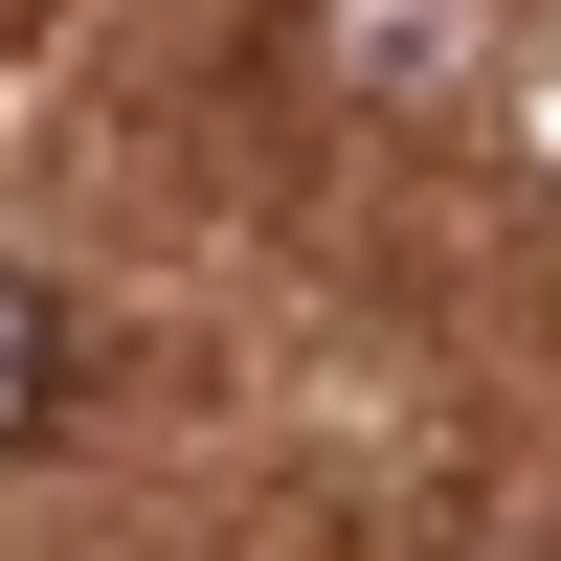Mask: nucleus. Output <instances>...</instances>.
<instances>
[{"label":"nucleus","instance_id":"f257e3e1","mask_svg":"<svg viewBox=\"0 0 561 561\" xmlns=\"http://www.w3.org/2000/svg\"><path fill=\"white\" fill-rule=\"evenodd\" d=\"M68 404H90V337H68V314L23 293V270H0V449H45Z\"/></svg>","mask_w":561,"mask_h":561}]
</instances>
